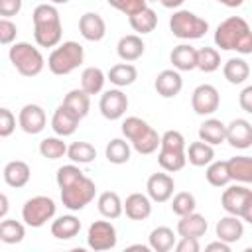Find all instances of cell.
I'll list each match as a JSON object with an SVG mask.
<instances>
[{
    "instance_id": "836d02e7",
    "label": "cell",
    "mask_w": 252,
    "mask_h": 252,
    "mask_svg": "<svg viewBox=\"0 0 252 252\" xmlns=\"http://www.w3.org/2000/svg\"><path fill=\"white\" fill-rule=\"evenodd\" d=\"M104 81H106V75L98 67H87L81 73V89L87 94H98L104 87Z\"/></svg>"
},
{
    "instance_id": "94428289",
    "label": "cell",
    "mask_w": 252,
    "mask_h": 252,
    "mask_svg": "<svg viewBox=\"0 0 252 252\" xmlns=\"http://www.w3.org/2000/svg\"><path fill=\"white\" fill-rule=\"evenodd\" d=\"M49 2H51V4H67L69 0H49Z\"/></svg>"
},
{
    "instance_id": "7a4b0ae2",
    "label": "cell",
    "mask_w": 252,
    "mask_h": 252,
    "mask_svg": "<svg viewBox=\"0 0 252 252\" xmlns=\"http://www.w3.org/2000/svg\"><path fill=\"white\" fill-rule=\"evenodd\" d=\"M32 20H33V39L39 47H57L61 43L63 26L59 12L53 4L35 6Z\"/></svg>"
},
{
    "instance_id": "bcb514c9",
    "label": "cell",
    "mask_w": 252,
    "mask_h": 252,
    "mask_svg": "<svg viewBox=\"0 0 252 252\" xmlns=\"http://www.w3.org/2000/svg\"><path fill=\"white\" fill-rule=\"evenodd\" d=\"M106 2H108L112 8H116L118 12L126 14L128 18L134 16V14H138L140 10L148 8V2H146V0H106Z\"/></svg>"
},
{
    "instance_id": "f35d334b",
    "label": "cell",
    "mask_w": 252,
    "mask_h": 252,
    "mask_svg": "<svg viewBox=\"0 0 252 252\" xmlns=\"http://www.w3.org/2000/svg\"><path fill=\"white\" fill-rule=\"evenodd\" d=\"M67 158L73 161V163H91L94 158H96V150L93 144L89 142H73L69 148H67Z\"/></svg>"
},
{
    "instance_id": "52a82bcc",
    "label": "cell",
    "mask_w": 252,
    "mask_h": 252,
    "mask_svg": "<svg viewBox=\"0 0 252 252\" xmlns=\"http://www.w3.org/2000/svg\"><path fill=\"white\" fill-rule=\"evenodd\" d=\"M53 215H55V201L45 195H35L28 199L22 209V219L32 228L43 226L47 220L53 219Z\"/></svg>"
},
{
    "instance_id": "816d5d0a",
    "label": "cell",
    "mask_w": 252,
    "mask_h": 252,
    "mask_svg": "<svg viewBox=\"0 0 252 252\" xmlns=\"http://www.w3.org/2000/svg\"><path fill=\"white\" fill-rule=\"evenodd\" d=\"M199 238H191V236H181V240L175 244L177 252H199Z\"/></svg>"
},
{
    "instance_id": "5b68a950",
    "label": "cell",
    "mask_w": 252,
    "mask_h": 252,
    "mask_svg": "<svg viewBox=\"0 0 252 252\" xmlns=\"http://www.w3.org/2000/svg\"><path fill=\"white\" fill-rule=\"evenodd\" d=\"M169 30L179 39H199L207 33L209 24L189 10H177L169 18Z\"/></svg>"
},
{
    "instance_id": "d6a6232c",
    "label": "cell",
    "mask_w": 252,
    "mask_h": 252,
    "mask_svg": "<svg viewBox=\"0 0 252 252\" xmlns=\"http://www.w3.org/2000/svg\"><path fill=\"white\" fill-rule=\"evenodd\" d=\"M128 22H130V26H132V30L136 33H142V35L144 33H152L156 30V26H158V14L152 8H144L138 14L130 16Z\"/></svg>"
},
{
    "instance_id": "6f0895ef",
    "label": "cell",
    "mask_w": 252,
    "mask_h": 252,
    "mask_svg": "<svg viewBox=\"0 0 252 252\" xmlns=\"http://www.w3.org/2000/svg\"><path fill=\"white\" fill-rule=\"evenodd\" d=\"M217 2H220L226 8H240L244 4V0H217Z\"/></svg>"
},
{
    "instance_id": "44dd1931",
    "label": "cell",
    "mask_w": 252,
    "mask_h": 252,
    "mask_svg": "<svg viewBox=\"0 0 252 252\" xmlns=\"http://www.w3.org/2000/svg\"><path fill=\"white\" fill-rule=\"evenodd\" d=\"M169 61L177 71H193L197 69V49L189 43H179L171 49Z\"/></svg>"
},
{
    "instance_id": "4316f807",
    "label": "cell",
    "mask_w": 252,
    "mask_h": 252,
    "mask_svg": "<svg viewBox=\"0 0 252 252\" xmlns=\"http://www.w3.org/2000/svg\"><path fill=\"white\" fill-rule=\"evenodd\" d=\"M96 207H98V213L104 219H118L124 213V203L118 197V193H114V191L100 193L98 201H96Z\"/></svg>"
},
{
    "instance_id": "7c38bea8",
    "label": "cell",
    "mask_w": 252,
    "mask_h": 252,
    "mask_svg": "<svg viewBox=\"0 0 252 252\" xmlns=\"http://www.w3.org/2000/svg\"><path fill=\"white\" fill-rule=\"evenodd\" d=\"M18 124L26 134H39L43 132L45 124H47V116L45 110L39 104H26L22 106L20 114H18Z\"/></svg>"
},
{
    "instance_id": "30bf717a",
    "label": "cell",
    "mask_w": 252,
    "mask_h": 252,
    "mask_svg": "<svg viewBox=\"0 0 252 252\" xmlns=\"http://www.w3.org/2000/svg\"><path fill=\"white\" fill-rule=\"evenodd\" d=\"M98 108L106 120H118L128 110V96L120 89H110L100 96Z\"/></svg>"
},
{
    "instance_id": "484cf974",
    "label": "cell",
    "mask_w": 252,
    "mask_h": 252,
    "mask_svg": "<svg viewBox=\"0 0 252 252\" xmlns=\"http://www.w3.org/2000/svg\"><path fill=\"white\" fill-rule=\"evenodd\" d=\"M81 230V220L75 215H63L51 222V234L59 240L75 238Z\"/></svg>"
},
{
    "instance_id": "f6af8a7d",
    "label": "cell",
    "mask_w": 252,
    "mask_h": 252,
    "mask_svg": "<svg viewBox=\"0 0 252 252\" xmlns=\"http://www.w3.org/2000/svg\"><path fill=\"white\" fill-rule=\"evenodd\" d=\"M81 177H85V175H83V171H81L75 163H69V165L59 167V169H57V175H55L59 189H65V187H69V185L77 183Z\"/></svg>"
},
{
    "instance_id": "f5cc1de1",
    "label": "cell",
    "mask_w": 252,
    "mask_h": 252,
    "mask_svg": "<svg viewBox=\"0 0 252 252\" xmlns=\"http://www.w3.org/2000/svg\"><path fill=\"white\" fill-rule=\"evenodd\" d=\"M238 104H240V108H242L244 112L252 114V85H248V87H244V89L240 91V94H238Z\"/></svg>"
},
{
    "instance_id": "ac0fdd59",
    "label": "cell",
    "mask_w": 252,
    "mask_h": 252,
    "mask_svg": "<svg viewBox=\"0 0 252 252\" xmlns=\"http://www.w3.org/2000/svg\"><path fill=\"white\" fill-rule=\"evenodd\" d=\"M146 51V43L142 41V37L138 33H128V35H122L118 39V45H116V53L122 61L130 63V61H136L144 55Z\"/></svg>"
},
{
    "instance_id": "7dc6e473",
    "label": "cell",
    "mask_w": 252,
    "mask_h": 252,
    "mask_svg": "<svg viewBox=\"0 0 252 252\" xmlns=\"http://www.w3.org/2000/svg\"><path fill=\"white\" fill-rule=\"evenodd\" d=\"M163 150H173V152H185V138L177 130H167L161 136V146Z\"/></svg>"
},
{
    "instance_id": "9f6ffc18",
    "label": "cell",
    "mask_w": 252,
    "mask_h": 252,
    "mask_svg": "<svg viewBox=\"0 0 252 252\" xmlns=\"http://www.w3.org/2000/svg\"><path fill=\"white\" fill-rule=\"evenodd\" d=\"M240 219H244L246 222L252 224V197H250V201H248V205H246V209H244V213H242Z\"/></svg>"
},
{
    "instance_id": "ab89813d",
    "label": "cell",
    "mask_w": 252,
    "mask_h": 252,
    "mask_svg": "<svg viewBox=\"0 0 252 252\" xmlns=\"http://www.w3.org/2000/svg\"><path fill=\"white\" fill-rule=\"evenodd\" d=\"M159 146H161V136H159L152 126L148 128V132H144L138 140H134V142H132V148H134L138 154H142V156L154 154Z\"/></svg>"
},
{
    "instance_id": "7402d4cb",
    "label": "cell",
    "mask_w": 252,
    "mask_h": 252,
    "mask_svg": "<svg viewBox=\"0 0 252 252\" xmlns=\"http://www.w3.org/2000/svg\"><path fill=\"white\" fill-rule=\"evenodd\" d=\"M207 219L203 217V215H199V213H189V215H185V217H181L179 219V222H177V234L179 236H191V238H201V236H205V232H207Z\"/></svg>"
},
{
    "instance_id": "d590c367",
    "label": "cell",
    "mask_w": 252,
    "mask_h": 252,
    "mask_svg": "<svg viewBox=\"0 0 252 252\" xmlns=\"http://www.w3.org/2000/svg\"><path fill=\"white\" fill-rule=\"evenodd\" d=\"M158 163L163 171L167 173H173V171H179L185 167L187 163V152H173V150H163L159 148V154H158Z\"/></svg>"
},
{
    "instance_id": "8fae6325",
    "label": "cell",
    "mask_w": 252,
    "mask_h": 252,
    "mask_svg": "<svg viewBox=\"0 0 252 252\" xmlns=\"http://www.w3.org/2000/svg\"><path fill=\"white\" fill-rule=\"evenodd\" d=\"M252 197V189L244 187V185H230L222 191V197H220V205L222 209L228 213V215H236V217H242L248 201Z\"/></svg>"
},
{
    "instance_id": "d4e9b609",
    "label": "cell",
    "mask_w": 252,
    "mask_h": 252,
    "mask_svg": "<svg viewBox=\"0 0 252 252\" xmlns=\"http://www.w3.org/2000/svg\"><path fill=\"white\" fill-rule=\"evenodd\" d=\"M199 140L217 146L226 142V124L220 122L219 118H209L199 126Z\"/></svg>"
},
{
    "instance_id": "9c48e42d",
    "label": "cell",
    "mask_w": 252,
    "mask_h": 252,
    "mask_svg": "<svg viewBox=\"0 0 252 252\" xmlns=\"http://www.w3.org/2000/svg\"><path fill=\"white\" fill-rule=\"evenodd\" d=\"M219 104H220V96L213 85H207V83L199 85L191 94V106H193L195 114H199V116H209V114L217 112Z\"/></svg>"
},
{
    "instance_id": "9a60e30c",
    "label": "cell",
    "mask_w": 252,
    "mask_h": 252,
    "mask_svg": "<svg viewBox=\"0 0 252 252\" xmlns=\"http://www.w3.org/2000/svg\"><path fill=\"white\" fill-rule=\"evenodd\" d=\"M154 89L159 96L173 98L183 89V79H181L177 69H163L161 73H158V77L154 81Z\"/></svg>"
},
{
    "instance_id": "83f0119b",
    "label": "cell",
    "mask_w": 252,
    "mask_h": 252,
    "mask_svg": "<svg viewBox=\"0 0 252 252\" xmlns=\"http://www.w3.org/2000/svg\"><path fill=\"white\" fill-rule=\"evenodd\" d=\"M222 75L230 85H240V83H244L248 79L250 67L242 57H230L222 65Z\"/></svg>"
},
{
    "instance_id": "b9f144b4",
    "label": "cell",
    "mask_w": 252,
    "mask_h": 252,
    "mask_svg": "<svg viewBox=\"0 0 252 252\" xmlns=\"http://www.w3.org/2000/svg\"><path fill=\"white\" fill-rule=\"evenodd\" d=\"M39 154L45 159H59L67 154V144L63 142V138L53 136V138H43L39 142Z\"/></svg>"
},
{
    "instance_id": "6125c7cd",
    "label": "cell",
    "mask_w": 252,
    "mask_h": 252,
    "mask_svg": "<svg viewBox=\"0 0 252 252\" xmlns=\"http://www.w3.org/2000/svg\"><path fill=\"white\" fill-rule=\"evenodd\" d=\"M146 2H158V0H146Z\"/></svg>"
},
{
    "instance_id": "e575fe53",
    "label": "cell",
    "mask_w": 252,
    "mask_h": 252,
    "mask_svg": "<svg viewBox=\"0 0 252 252\" xmlns=\"http://www.w3.org/2000/svg\"><path fill=\"white\" fill-rule=\"evenodd\" d=\"M130 154H132V148H130V144H128L126 140H122V138L110 140V142L106 144V148H104L106 159H108L110 163H114V165L126 163V161L130 159Z\"/></svg>"
},
{
    "instance_id": "11a10c76",
    "label": "cell",
    "mask_w": 252,
    "mask_h": 252,
    "mask_svg": "<svg viewBox=\"0 0 252 252\" xmlns=\"http://www.w3.org/2000/svg\"><path fill=\"white\" fill-rule=\"evenodd\" d=\"M6 213H8V197L6 193L0 195V219H6Z\"/></svg>"
},
{
    "instance_id": "277c9868",
    "label": "cell",
    "mask_w": 252,
    "mask_h": 252,
    "mask_svg": "<svg viewBox=\"0 0 252 252\" xmlns=\"http://www.w3.org/2000/svg\"><path fill=\"white\" fill-rule=\"evenodd\" d=\"M8 57H10V63L16 67V71L24 77H35L43 71V65H45V59L41 55V51L28 43V41H18L10 47L8 51Z\"/></svg>"
},
{
    "instance_id": "603a6c76",
    "label": "cell",
    "mask_w": 252,
    "mask_h": 252,
    "mask_svg": "<svg viewBox=\"0 0 252 252\" xmlns=\"http://www.w3.org/2000/svg\"><path fill=\"white\" fill-rule=\"evenodd\" d=\"M79 118L73 114V112H69L63 104L53 112V118H51V128H53V132L57 134V136H61V138H65V136H71V134H75V130L79 128Z\"/></svg>"
},
{
    "instance_id": "4dcf8cb0",
    "label": "cell",
    "mask_w": 252,
    "mask_h": 252,
    "mask_svg": "<svg viewBox=\"0 0 252 252\" xmlns=\"http://www.w3.org/2000/svg\"><path fill=\"white\" fill-rule=\"evenodd\" d=\"M215 158V150L211 144L199 140V142H191L189 144V150H187V159L191 165L195 167H203V165H209Z\"/></svg>"
},
{
    "instance_id": "680465c9",
    "label": "cell",
    "mask_w": 252,
    "mask_h": 252,
    "mask_svg": "<svg viewBox=\"0 0 252 252\" xmlns=\"http://www.w3.org/2000/svg\"><path fill=\"white\" fill-rule=\"evenodd\" d=\"M159 2H161L165 8H179L185 0H159Z\"/></svg>"
},
{
    "instance_id": "f546056e",
    "label": "cell",
    "mask_w": 252,
    "mask_h": 252,
    "mask_svg": "<svg viewBox=\"0 0 252 252\" xmlns=\"http://www.w3.org/2000/svg\"><path fill=\"white\" fill-rule=\"evenodd\" d=\"M228 171L232 181L252 183V158L250 156H234L228 159Z\"/></svg>"
},
{
    "instance_id": "d6986e66",
    "label": "cell",
    "mask_w": 252,
    "mask_h": 252,
    "mask_svg": "<svg viewBox=\"0 0 252 252\" xmlns=\"http://www.w3.org/2000/svg\"><path fill=\"white\" fill-rule=\"evenodd\" d=\"M124 213L132 220H146L152 215V199L144 193H132L124 201Z\"/></svg>"
},
{
    "instance_id": "ee69618b",
    "label": "cell",
    "mask_w": 252,
    "mask_h": 252,
    "mask_svg": "<svg viewBox=\"0 0 252 252\" xmlns=\"http://www.w3.org/2000/svg\"><path fill=\"white\" fill-rule=\"evenodd\" d=\"M195 207H197L195 197H193V193H189V191H179V193L173 197V201H171V211H173L177 217H185V215L193 213Z\"/></svg>"
},
{
    "instance_id": "e0dca14e",
    "label": "cell",
    "mask_w": 252,
    "mask_h": 252,
    "mask_svg": "<svg viewBox=\"0 0 252 252\" xmlns=\"http://www.w3.org/2000/svg\"><path fill=\"white\" fill-rule=\"evenodd\" d=\"M30 175H32V169L26 161L22 159H12L4 165V171H2V177H4V183L8 187H14V189H20L24 185H28L30 181Z\"/></svg>"
},
{
    "instance_id": "c3c4849f",
    "label": "cell",
    "mask_w": 252,
    "mask_h": 252,
    "mask_svg": "<svg viewBox=\"0 0 252 252\" xmlns=\"http://www.w3.org/2000/svg\"><path fill=\"white\" fill-rule=\"evenodd\" d=\"M16 130V116L8 108H0V138H8Z\"/></svg>"
},
{
    "instance_id": "be15d7a7",
    "label": "cell",
    "mask_w": 252,
    "mask_h": 252,
    "mask_svg": "<svg viewBox=\"0 0 252 252\" xmlns=\"http://www.w3.org/2000/svg\"><path fill=\"white\" fill-rule=\"evenodd\" d=\"M248 252H252V248H248Z\"/></svg>"
},
{
    "instance_id": "6da1fadb",
    "label": "cell",
    "mask_w": 252,
    "mask_h": 252,
    "mask_svg": "<svg viewBox=\"0 0 252 252\" xmlns=\"http://www.w3.org/2000/svg\"><path fill=\"white\" fill-rule=\"evenodd\" d=\"M215 45L224 51L236 53H252V30L248 22L240 16H230L217 26L215 32Z\"/></svg>"
},
{
    "instance_id": "60d3db41",
    "label": "cell",
    "mask_w": 252,
    "mask_h": 252,
    "mask_svg": "<svg viewBox=\"0 0 252 252\" xmlns=\"http://www.w3.org/2000/svg\"><path fill=\"white\" fill-rule=\"evenodd\" d=\"M220 67V53L215 47H201L197 49V69L203 73H213Z\"/></svg>"
},
{
    "instance_id": "74e56055",
    "label": "cell",
    "mask_w": 252,
    "mask_h": 252,
    "mask_svg": "<svg viewBox=\"0 0 252 252\" xmlns=\"http://www.w3.org/2000/svg\"><path fill=\"white\" fill-rule=\"evenodd\" d=\"M205 177L207 181L213 185V187H224L232 181L230 177V171H228V161H211L207 171H205Z\"/></svg>"
},
{
    "instance_id": "ffe728a7",
    "label": "cell",
    "mask_w": 252,
    "mask_h": 252,
    "mask_svg": "<svg viewBox=\"0 0 252 252\" xmlns=\"http://www.w3.org/2000/svg\"><path fill=\"white\" fill-rule=\"evenodd\" d=\"M215 234L219 240H224L228 244L232 242H238L244 234V224L242 220L236 217V215H228V217H222L217 226H215Z\"/></svg>"
},
{
    "instance_id": "4fadbf2b",
    "label": "cell",
    "mask_w": 252,
    "mask_h": 252,
    "mask_svg": "<svg viewBox=\"0 0 252 252\" xmlns=\"http://www.w3.org/2000/svg\"><path fill=\"white\" fill-rule=\"evenodd\" d=\"M146 189H148V197L156 203H165L171 199L173 195V189H175V181L169 173H152L148 177V183H146Z\"/></svg>"
},
{
    "instance_id": "f907efd6",
    "label": "cell",
    "mask_w": 252,
    "mask_h": 252,
    "mask_svg": "<svg viewBox=\"0 0 252 252\" xmlns=\"http://www.w3.org/2000/svg\"><path fill=\"white\" fill-rule=\"evenodd\" d=\"M22 10V0H0V16L12 18Z\"/></svg>"
},
{
    "instance_id": "7bdbcfd3",
    "label": "cell",
    "mask_w": 252,
    "mask_h": 252,
    "mask_svg": "<svg viewBox=\"0 0 252 252\" xmlns=\"http://www.w3.org/2000/svg\"><path fill=\"white\" fill-rule=\"evenodd\" d=\"M148 128H150V124L146 122V120H142V118H138V116H128L124 122H122V134H124V138L132 144L134 140H138L144 132H148Z\"/></svg>"
},
{
    "instance_id": "91938a15",
    "label": "cell",
    "mask_w": 252,
    "mask_h": 252,
    "mask_svg": "<svg viewBox=\"0 0 252 252\" xmlns=\"http://www.w3.org/2000/svg\"><path fill=\"white\" fill-rule=\"evenodd\" d=\"M128 250H142V252H148L150 246H144V244H132V246H128Z\"/></svg>"
},
{
    "instance_id": "db71d44e",
    "label": "cell",
    "mask_w": 252,
    "mask_h": 252,
    "mask_svg": "<svg viewBox=\"0 0 252 252\" xmlns=\"http://www.w3.org/2000/svg\"><path fill=\"white\" fill-rule=\"evenodd\" d=\"M207 250L209 252H230V244L228 242H224V240H217V242H211V244H207Z\"/></svg>"
},
{
    "instance_id": "8992f818",
    "label": "cell",
    "mask_w": 252,
    "mask_h": 252,
    "mask_svg": "<svg viewBox=\"0 0 252 252\" xmlns=\"http://www.w3.org/2000/svg\"><path fill=\"white\" fill-rule=\"evenodd\" d=\"M96 195V185L91 177H81L77 183L61 189V203L69 211H81L85 209Z\"/></svg>"
},
{
    "instance_id": "8d00e7d4",
    "label": "cell",
    "mask_w": 252,
    "mask_h": 252,
    "mask_svg": "<svg viewBox=\"0 0 252 252\" xmlns=\"http://www.w3.org/2000/svg\"><path fill=\"white\" fill-rule=\"evenodd\" d=\"M26 236V226L16 219H2L0 222V240L4 244H18Z\"/></svg>"
},
{
    "instance_id": "ba28073f",
    "label": "cell",
    "mask_w": 252,
    "mask_h": 252,
    "mask_svg": "<svg viewBox=\"0 0 252 252\" xmlns=\"http://www.w3.org/2000/svg\"><path fill=\"white\" fill-rule=\"evenodd\" d=\"M116 228L110 220H94L89 226L87 232V244L89 248H93L94 252H102V250H112L116 246Z\"/></svg>"
},
{
    "instance_id": "f1b7e54d",
    "label": "cell",
    "mask_w": 252,
    "mask_h": 252,
    "mask_svg": "<svg viewBox=\"0 0 252 252\" xmlns=\"http://www.w3.org/2000/svg\"><path fill=\"white\" fill-rule=\"evenodd\" d=\"M106 79L116 87H128L138 79V69L132 63H116L106 73Z\"/></svg>"
},
{
    "instance_id": "5bb4252c",
    "label": "cell",
    "mask_w": 252,
    "mask_h": 252,
    "mask_svg": "<svg viewBox=\"0 0 252 252\" xmlns=\"http://www.w3.org/2000/svg\"><path fill=\"white\" fill-rule=\"evenodd\" d=\"M226 142L236 150H246L252 146V124L244 118H234L226 124Z\"/></svg>"
},
{
    "instance_id": "cb8c5ba5",
    "label": "cell",
    "mask_w": 252,
    "mask_h": 252,
    "mask_svg": "<svg viewBox=\"0 0 252 252\" xmlns=\"http://www.w3.org/2000/svg\"><path fill=\"white\" fill-rule=\"evenodd\" d=\"M91 94H87L83 89H73V91H69L67 94H65V98H63V106L69 110V112H73L79 120H83L87 114H89V108H91V98H89Z\"/></svg>"
},
{
    "instance_id": "3957f363",
    "label": "cell",
    "mask_w": 252,
    "mask_h": 252,
    "mask_svg": "<svg viewBox=\"0 0 252 252\" xmlns=\"http://www.w3.org/2000/svg\"><path fill=\"white\" fill-rule=\"evenodd\" d=\"M85 51L83 45L77 41H63L59 43L47 57V67L53 75H69L73 73L79 65H83Z\"/></svg>"
},
{
    "instance_id": "681fc988",
    "label": "cell",
    "mask_w": 252,
    "mask_h": 252,
    "mask_svg": "<svg viewBox=\"0 0 252 252\" xmlns=\"http://www.w3.org/2000/svg\"><path fill=\"white\" fill-rule=\"evenodd\" d=\"M18 28L14 22H10V18H2L0 20V43L2 45H10L16 39Z\"/></svg>"
},
{
    "instance_id": "1f68e13d",
    "label": "cell",
    "mask_w": 252,
    "mask_h": 252,
    "mask_svg": "<svg viewBox=\"0 0 252 252\" xmlns=\"http://www.w3.org/2000/svg\"><path fill=\"white\" fill-rule=\"evenodd\" d=\"M148 242L154 252H169L175 246V234L169 226H156L150 232Z\"/></svg>"
},
{
    "instance_id": "2e32d148",
    "label": "cell",
    "mask_w": 252,
    "mask_h": 252,
    "mask_svg": "<svg viewBox=\"0 0 252 252\" xmlns=\"http://www.w3.org/2000/svg\"><path fill=\"white\" fill-rule=\"evenodd\" d=\"M79 32L87 41H100L106 35V24L102 16L94 12H87L79 18Z\"/></svg>"
}]
</instances>
